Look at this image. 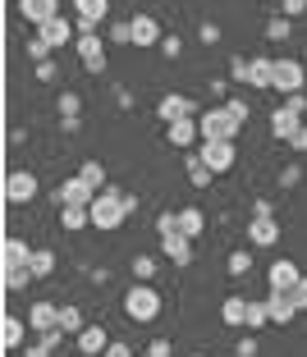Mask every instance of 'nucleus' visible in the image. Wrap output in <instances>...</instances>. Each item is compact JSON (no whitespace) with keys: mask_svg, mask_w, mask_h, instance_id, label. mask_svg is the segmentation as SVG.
<instances>
[{"mask_svg":"<svg viewBox=\"0 0 307 357\" xmlns=\"http://www.w3.org/2000/svg\"><path fill=\"white\" fill-rule=\"evenodd\" d=\"M266 280H271V294H294L298 280H303V271H298V266L289 261V257H280V261H271Z\"/></svg>","mask_w":307,"mask_h":357,"instance_id":"9d476101","label":"nucleus"},{"mask_svg":"<svg viewBox=\"0 0 307 357\" xmlns=\"http://www.w3.org/2000/svg\"><path fill=\"white\" fill-rule=\"evenodd\" d=\"M55 110H60V119H83V101H78V92H60V96H55Z\"/></svg>","mask_w":307,"mask_h":357,"instance_id":"473e14b6","label":"nucleus"},{"mask_svg":"<svg viewBox=\"0 0 307 357\" xmlns=\"http://www.w3.org/2000/svg\"><path fill=\"white\" fill-rule=\"evenodd\" d=\"M289 23H294V19H285V14H280V19H271V23H266V37H271V42H285V37H289Z\"/></svg>","mask_w":307,"mask_h":357,"instance_id":"58836bf2","label":"nucleus"},{"mask_svg":"<svg viewBox=\"0 0 307 357\" xmlns=\"http://www.w3.org/2000/svg\"><path fill=\"white\" fill-rule=\"evenodd\" d=\"M160 23L151 14H133V46H160Z\"/></svg>","mask_w":307,"mask_h":357,"instance_id":"f3484780","label":"nucleus"},{"mask_svg":"<svg viewBox=\"0 0 307 357\" xmlns=\"http://www.w3.org/2000/svg\"><path fill=\"white\" fill-rule=\"evenodd\" d=\"M37 78H42V83H55V78H60V64H55V60H42V64H37Z\"/></svg>","mask_w":307,"mask_h":357,"instance_id":"c03bdc74","label":"nucleus"},{"mask_svg":"<svg viewBox=\"0 0 307 357\" xmlns=\"http://www.w3.org/2000/svg\"><path fill=\"white\" fill-rule=\"evenodd\" d=\"M23 339H28V321L5 316V321H0V344H5V353H23Z\"/></svg>","mask_w":307,"mask_h":357,"instance_id":"dca6fc26","label":"nucleus"},{"mask_svg":"<svg viewBox=\"0 0 307 357\" xmlns=\"http://www.w3.org/2000/svg\"><path fill=\"white\" fill-rule=\"evenodd\" d=\"M197 137H202L197 119H179V124H165V142H170V147H193Z\"/></svg>","mask_w":307,"mask_h":357,"instance_id":"412c9836","label":"nucleus"},{"mask_svg":"<svg viewBox=\"0 0 307 357\" xmlns=\"http://www.w3.org/2000/svg\"><path fill=\"white\" fill-rule=\"evenodd\" d=\"M202 42H207V46L220 42V28H216V23H202Z\"/></svg>","mask_w":307,"mask_h":357,"instance_id":"864d4df0","label":"nucleus"},{"mask_svg":"<svg viewBox=\"0 0 307 357\" xmlns=\"http://www.w3.org/2000/svg\"><path fill=\"white\" fill-rule=\"evenodd\" d=\"M184 169H188V183H193V188H211V178H216V169L207 165V160H202L197 151H193V156H188V165H184Z\"/></svg>","mask_w":307,"mask_h":357,"instance_id":"a878e982","label":"nucleus"},{"mask_svg":"<svg viewBox=\"0 0 307 357\" xmlns=\"http://www.w3.org/2000/svg\"><path fill=\"white\" fill-rule=\"evenodd\" d=\"M248 83L262 87V92H276V60H266V55H253V74Z\"/></svg>","mask_w":307,"mask_h":357,"instance_id":"4be33fe9","label":"nucleus"},{"mask_svg":"<svg viewBox=\"0 0 307 357\" xmlns=\"http://www.w3.org/2000/svg\"><path fill=\"white\" fill-rule=\"evenodd\" d=\"M303 83H307V69H303L298 60H276V92H280V96L303 92Z\"/></svg>","mask_w":307,"mask_h":357,"instance_id":"1a4fd4ad","label":"nucleus"},{"mask_svg":"<svg viewBox=\"0 0 307 357\" xmlns=\"http://www.w3.org/2000/svg\"><path fill=\"white\" fill-rule=\"evenodd\" d=\"M280 183H285V188H294V183H298V165H285V174H280Z\"/></svg>","mask_w":307,"mask_h":357,"instance_id":"6e6d98bb","label":"nucleus"},{"mask_svg":"<svg viewBox=\"0 0 307 357\" xmlns=\"http://www.w3.org/2000/svg\"><path fill=\"white\" fill-rule=\"evenodd\" d=\"M32 197H37V174H32V169H14V174L5 178V202H10V206H28Z\"/></svg>","mask_w":307,"mask_h":357,"instance_id":"423d86ee","label":"nucleus"},{"mask_svg":"<svg viewBox=\"0 0 307 357\" xmlns=\"http://www.w3.org/2000/svg\"><path fill=\"white\" fill-rule=\"evenodd\" d=\"M266 303H271V326H289V321L298 316V303L289 294H271Z\"/></svg>","mask_w":307,"mask_h":357,"instance_id":"b1692460","label":"nucleus"},{"mask_svg":"<svg viewBox=\"0 0 307 357\" xmlns=\"http://www.w3.org/2000/svg\"><path fill=\"white\" fill-rule=\"evenodd\" d=\"M160 257L174 266H188L193 261V238H160Z\"/></svg>","mask_w":307,"mask_h":357,"instance_id":"393cba45","label":"nucleus"},{"mask_svg":"<svg viewBox=\"0 0 307 357\" xmlns=\"http://www.w3.org/2000/svg\"><path fill=\"white\" fill-rule=\"evenodd\" d=\"M60 330H64V335H83V330H87V321H83V312H78V307H69V303H64L60 307Z\"/></svg>","mask_w":307,"mask_h":357,"instance_id":"c85d7f7f","label":"nucleus"},{"mask_svg":"<svg viewBox=\"0 0 307 357\" xmlns=\"http://www.w3.org/2000/svg\"><path fill=\"white\" fill-rule=\"evenodd\" d=\"M0 284L5 289H23V284H32V271L28 266H0Z\"/></svg>","mask_w":307,"mask_h":357,"instance_id":"72a5a7b5","label":"nucleus"},{"mask_svg":"<svg viewBox=\"0 0 307 357\" xmlns=\"http://www.w3.org/2000/svg\"><path fill=\"white\" fill-rule=\"evenodd\" d=\"M197 128H202V142H234V137L244 133V124L225 110V105H216V110H202L197 115Z\"/></svg>","mask_w":307,"mask_h":357,"instance_id":"7ed1b4c3","label":"nucleus"},{"mask_svg":"<svg viewBox=\"0 0 307 357\" xmlns=\"http://www.w3.org/2000/svg\"><path fill=\"white\" fill-rule=\"evenodd\" d=\"M23 357H55V353H51V348H42V344H28V348H23Z\"/></svg>","mask_w":307,"mask_h":357,"instance_id":"4d7b16f0","label":"nucleus"},{"mask_svg":"<svg viewBox=\"0 0 307 357\" xmlns=\"http://www.w3.org/2000/svg\"><path fill=\"white\" fill-rule=\"evenodd\" d=\"M225 266H230V275L239 280V275L253 271V252H248V248H244V252H230V261H225Z\"/></svg>","mask_w":307,"mask_h":357,"instance_id":"e433bc0d","label":"nucleus"},{"mask_svg":"<svg viewBox=\"0 0 307 357\" xmlns=\"http://www.w3.org/2000/svg\"><path fill=\"white\" fill-rule=\"evenodd\" d=\"M289 298H294V303H298V312H307V275H303V280H298V289H294V294H289Z\"/></svg>","mask_w":307,"mask_h":357,"instance_id":"8fccbe9b","label":"nucleus"},{"mask_svg":"<svg viewBox=\"0 0 307 357\" xmlns=\"http://www.w3.org/2000/svg\"><path fill=\"white\" fill-rule=\"evenodd\" d=\"M280 10H285V19H298L307 10V0H280Z\"/></svg>","mask_w":307,"mask_h":357,"instance_id":"49530a36","label":"nucleus"},{"mask_svg":"<svg viewBox=\"0 0 307 357\" xmlns=\"http://www.w3.org/2000/svg\"><path fill=\"white\" fill-rule=\"evenodd\" d=\"M28 271H32V280H46V275H55V252L37 248V252H32V261H28Z\"/></svg>","mask_w":307,"mask_h":357,"instance_id":"c756f323","label":"nucleus"},{"mask_svg":"<svg viewBox=\"0 0 307 357\" xmlns=\"http://www.w3.org/2000/svg\"><path fill=\"white\" fill-rule=\"evenodd\" d=\"M179 220H184V238H197V234L207 229V215H202L197 206H184V211H179Z\"/></svg>","mask_w":307,"mask_h":357,"instance_id":"2f4dec72","label":"nucleus"},{"mask_svg":"<svg viewBox=\"0 0 307 357\" xmlns=\"http://www.w3.org/2000/svg\"><path fill=\"white\" fill-rule=\"evenodd\" d=\"M78 178H87L96 192H106V165H101V160H83V165H78Z\"/></svg>","mask_w":307,"mask_h":357,"instance_id":"7c9ffc66","label":"nucleus"},{"mask_svg":"<svg viewBox=\"0 0 307 357\" xmlns=\"http://www.w3.org/2000/svg\"><path fill=\"white\" fill-rule=\"evenodd\" d=\"M55 202H60V206H92L96 202V188L92 183H87V178H64L60 188H55Z\"/></svg>","mask_w":307,"mask_h":357,"instance_id":"0eeeda50","label":"nucleus"},{"mask_svg":"<svg viewBox=\"0 0 307 357\" xmlns=\"http://www.w3.org/2000/svg\"><path fill=\"white\" fill-rule=\"evenodd\" d=\"M60 225L69 234H74V229H87V225H92V211H87V206H64L60 211Z\"/></svg>","mask_w":307,"mask_h":357,"instance_id":"cd10ccee","label":"nucleus"},{"mask_svg":"<svg viewBox=\"0 0 307 357\" xmlns=\"http://www.w3.org/2000/svg\"><path fill=\"white\" fill-rule=\"evenodd\" d=\"M74 51H78V60H83L87 74H101V69H106V42H101L96 32H78Z\"/></svg>","mask_w":307,"mask_h":357,"instance_id":"39448f33","label":"nucleus"},{"mask_svg":"<svg viewBox=\"0 0 307 357\" xmlns=\"http://www.w3.org/2000/svg\"><path fill=\"white\" fill-rule=\"evenodd\" d=\"M147 357H174V348H170V339H151Z\"/></svg>","mask_w":307,"mask_h":357,"instance_id":"a18cd8bd","label":"nucleus"},{"mask_svg":"<svg viewBox=\"0 0 307 357\" xmlns=\"http://www.w3.org/2000/svg\"><path fill=\"white\" fill-rule=\"evenodd\" d=\"M106 348H110V335L101 326H87L83 335H78V353L83 357H106Z\"/></svg>","mask_w":307,"mask_h":357,"instance_id":"aec40b11","label":"nucleus"},{"mask_svg":"<svg viewBox=\"0 0 307 357\" xmlns=\"http://www.w3.org/2000/svg\"><path fill=\"white\" fill-rule=\"evenodd\" d=\"M19 14L32 23V28H42V23L60 19V0H19Z\"/></svg>","mask_w":307,"mask_h":357,"instance_id":"ddd939ff","label":"nucleus"},{"mask_svg":"<svg viewBox=\"0 0 307 357\" xmlns=\"http://www.w3.org/2000/svg\"><path fill=\"white\" fill-rule=\"evenodd\" d=\"M248 307H253L248 298L230 294V298L220 303V321H225V326H234V330H248Z\"/></svg>","mask_w":307,"mask_h":357,"instance_id":"a211bd4d","label":"nucleus"},{"mask_svg":"<svg viewBox=\"0 0 307 357\" xmlns=\"http://www.w3.org/2000/svg\"><path fill=\"white\" fill-rule=\"evenodd\" d=\"M289 147H294V151H307V124H303V128H298V133H294V137H289Z\"/></svg>","mask_w":307,"mask_h":357,"instance_id":"5fc2aeb1","label":"nucleus"},{"mask_svg":"<svg viewBox=\"0 0 307 357\" xmlns=\"http://www.w3.org/2000/svg\"><path fill=\"white\" fill-rule=\"evenodd\" d=\"M253 220H276V202L257 197V202H253Z\"/></svg>","mask_w":307,"mask_h":357,"instance_id":"79ce46f5","label":"nucleus"},{"mask_svg":"<svg viewBox=\"0 0 307 357\" xmlns=\"http://www.w3.org/2000/svg\"><path fill=\"white\" fill-rule=\"evenodd\" d=\"M262 326H271V303H253L248 307V335H257Z\"/></svg>","mask_w":307,"mask_h":357,"instance_id":"f704fd0d","label":"nucleus"},{"mask_svg":"<svg viewBox=\"0 0 307 357\" xmlns=\"http://www.w3.org/2000/svg\"><path fill=\"white\" fill-rule=\"evenodd\" d=\"M106 10H110V0H74V14H78V32H96L101 23H106Z\"/></svg>","mask_w":307,"mask_h":357,"instance_id":"f8f14e48","label":"nucleus"},{"mask_svg":"<svg viewBox=\"0 0 307 357\" xmlns=\"http://www.w3.org/2000/svg\"><path fill=\"white\" fill-rule=\"evenodd\" d=\"M156 115H160V124H179V119H197V101L193 96H184V92H165L156 101Z\"/></svg>","mask_w":307,"mask_h":357,"instance_id":"20e7f679","label":"nucleus"},{"mask_svg":"<svg viewBox=\"0 0 307 357\" xmlns=\"http://www.w3.org/2000/svg\"><path fill=\"white\" fill-rule=\"evenodd\" d=\"M188 357H207V353H188Z\"/></svg>","mask_w":307,"mask_h":357,"instance_id":"052dcab7","label":"nucleus"},{"mask_svg":"<svg viewBox=\"0 0 307 357\" xmlns=\"http://www.w3.org/2000/svg\"><path fill=\"white\" fill-rule=\"evenodd\" d=\"M234 353H239V357H257V339H253V335H244V339H239V348H234Z\"/></svg>","mask_w":307,"mask_h":357,"instance_id":"09e8293b","label":"nucleus"},{"mask_svg":"<svg viewBox=\"0 0 307 357\" xmlns=\"http://www.w3.org/2000/svg\"><path fill=\"white\" fill-rule=\"evenodd\" d=\"M37 37H42V42L51 46V51H60V46L78 42V23H69V19H64V14H60V19L42 23V28H37Z\"/></svg>","mask_w":307,"mask_h":357,"instance_id":"9b49d317","label":"nucleus"},{"mask_svg":"<svg viewBox=\"0 0 307 357\" xmlns=\"http://www.w3.org/2000/svg\"><path fill=\"white\" fill-rule=\"evenodd\" d=\"M32 252H37V248H28V243L23 238H5V248H0V266H28L32 261Z\"/></svg>","mask_w":307,"mask_h":357,"instance_id":"5701e85b","label":"nucleus"},{"mask_svg":"<svg viewBox=\"0 0 307 357\" xmlns=\"http://www.w3.org/2000/svg\"><path fill=\"white\" fill-rule=\"evenodd\" d=\"M285 105H289V110H298V115H307V96H303V92L285 96Z\"/></svg>","mask_w":307,"mask_h":357,"instance_id":"3c124183","label":"nucleus"},{"mask_svg":"<svg viewBox=\"0 0 307 357\" xmlns=\"http://www.w3.org/2000/svg\"><path fill=\"white\" fill-rule=\"evenodd\" d=\"M28 55H32V60H37V64H42V60H51L55 51H51V46L42 42V37H28Z\"/></svg>","mask_w":307,"mask_h":357,"instance_id":"a19ab883","label":"nucleus"},{"mask_svg":"<svg viewBox=\"0 0 307 357\" xmlns=\"http://www.w3.org/2000/svg\"><path fill=\"white\" fill-rule=\"evenodd\" d=\"M115 101L124 105V110H133V92H128V87H119V92H115Z\"/></svg>","mask_w":307,"mask_h":357,"instance_id":"bf43d9fd","label":"nucleus"},{"mask_svg":"<svg viewBox=\"0 0 307 357\" xmlns=\"http://www.w3.org/2000/svg\"><path fill=\"white\" fill-rule=\"evenodd\" d=\"M28 326L37 330V335H46V330H60V307H55V303H32V307H28Z\"/></svg>","mask_w":307,"mask_h":357,"instance_id":"2eb2a0df","label":"nucleus"},{"mask_svg":"<svg viewBox=\"0 0 307 357\" xmlns=\"http://www.w3.org/2000/svg\"><path fill=\"white\" fill-rule=\"evenodd\" d=\"M248 74H253V55H248V60H230V78L234 83H248Z\"/></svg>","mask_w":307,"mask_h":357,"instance_id":"ea45409f","label":"nucleus"},{"mask_svg":"<svg viewBox=\"0 0 307 357\" xmlns=\"http://www.w3.org/2000/svg\"><path fill=\"white\" fill-rule=\"evenodd\" d=\"M298 128H303V115H298V110H289V105L280 101L276 110H271V133H276L280 142H289V137H294Z\"/></svg>","mask_w":307,"mask_h":357,"instance_id":"4468645a","label":"nucleus"},{"mask_svg":"<svg viewBox=\"0 0 307 357\" xmlns=\"http://www.w3.org/2000/svg\"><path fill=\"white\" fill-rule=\"evenodd\" d=\"M124 316H128V321H138V326H151V321L160 316V294L151 289V284H128Z\"/></svg>","mask_w":307,"mask_h":357,"instance_id":"f03ea898","label":"nucleus"},{"mask_svg":"<svg viewBox=\"0 0 307 357\" xmlns=\"http://www.w3.org/2000/svg\"><path fill=\"white\" fill-rule=\"evenodd\" d=\"M133 275H138V284H147L156 275V257H133Z\"/></svg>","mask_w":307,"mask_h":357,"instance_id":"4c0bfd02","label":"nucleus"},{"mask_svg":"<svg viewBox=\"0 0 307 357\" xmlns=\"http://www.w3.org/2000/svg\"><path fill=\"white\" fill-rule=\"evenodd\" d=\"M115 46H133V19H124V23H110V32H106Z\"/></svg>","mask_w":307,"mask_h":357,"instance_id":"c9c22d12","label":"nucleus"},{"mask_svg":"<svg viewBox=\"0 0 307 357\" xmlns=\"http://www.w3.org/2000/svg\"><path fill=\"white\" fill-rule=\"evenodd\" d=\"M60 339H64V330H46V335L37 339V344H42V348H51V353H55V348H60Z\"/></svg>","mask_w":307,"mask_h":357,"instance_id":"de8ad7c7","label":"nucleus"},{"mask_svg":"<svg viewBox=\"0 0 307 357\" xmlns=\"http://www.w3.org/2000/svg\"><path fill=\"white\" fill-rule=\"evenodd\" d=\"M225 110H230L239 124H248V115H253V110H248V101H239V96H230V101H225Z\"/></svg>","mask_w":307,"mask_h":357,"instance_id":"37998d69","label":"nucleus"},{"mask_svg":"<svg viewBox=\"0 0 307 357\" xmlns=\"http://www.w3.org/2000/svg\"><path fill=\"white\" fill-rule=\"evenodd\" d=\"M160 46H165V55H170V60H174V55L184 51V42H179V37H174V32H170V37H165V42H160Z\"/></svg>","mask_w":307,"mask_h":357,"instance_id":"603ef678","label":"nucleus"},{"mask_svg":"<svg viewBox=\"0 0 307 357\" xmlns=\"http://www.w3.org/2000/svg\"><path fill=\"white\" fill-rule=\"evenodd\" d=\"M106 357H133V353H128V344H115V339H110V348H106Z\"/></svg>","mask_w":307,"mask_h":357,"instance_id":"13d9d810","label":"nucleus"},{"mask_svg":"<svg viewBox=\"0 0 307 357\" xmlns=\"http://www.w3.org/2000/svg\"><path fill=\"white\" fill-rule=\"evenodd\" d=\"M197 156L207 160V165H211L216 174H225V169H234V165H239V147H234V142H202V147H197Z\"/></svg>","mask_w":307,"mask_h":357,"instance_id":"6e6552de","label":"nucleus"},{"mask_svg":"<svg viewBox=\"0 0 307 357\" xmlns=\"http://www.w3.org/2000/svg\"><path fill=\"white\" fill-rule=\"evenodd\" d=\"M248 243H253V248H276L280 220H248Z\"/></svg>","mask_w":307,"mask_h":357,"instance_id":"6ab92c4d","label":"nucleus"},{"mask_svg":"<svg viewBox=\"0 0 307 357\" xmlns=\"http://www.w3.org/2000/svg\"><path fill=\"white\" fill-rule=\"evenodd\" d=\"M92 229H119V225L128 220V215H133V206H128V192L124 188H106V192H96V202L92 206Z\"/></svg>","mask_w":307,"mask_h":357,"instance_id":"f257e3e1","label":"nucleus"},{"mask_svg":"<svg viewBox=\"0 0 307 357\" xmlns=\"http://www.w3.org/2000/svg\"><path fill=\"white\" fill-rule=\"evenodd\" d=\"M156 234H160V238H184L179 211H160V215H156Z\"/></svg>","mask_w":307,"mask_h":357,"instance_id":"bb28decb","label":"nucleus"}]
</instances>
